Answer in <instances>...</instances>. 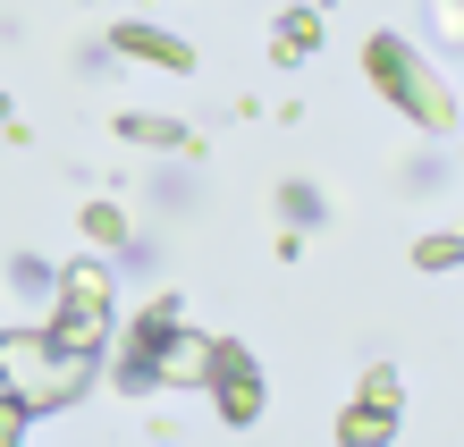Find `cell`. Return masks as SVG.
Segmentation results:
<instances>
[{"instance_id":"cell-1","label":"cell","mask_w":464,"mask_h":447,"mask_svg":"<svg viewBox=\"0 0 464 447\" xmlns=\"http://www.w3.org/2000/svg\"><path fill=\"white\" fill-rule=\"evenodd\" d=\"M93 388V355H68L51 329H0V397L25 413H60Z\"/></svg>"},{"instance_id":"cell-8","label":"cell","mask_w":464,"mask_h":447,"mask_svg":"<svg viewBox=\"0 0 464 447\" xmlns=\"http://www.w3.org/2000/svg\"><path fill=\"white\" fill-rule=\"evenodd\" d=\"M397 439V405H372V397H354L338 413V447H389Z\"/></svg>"},{"instance_id":"cell-7","label":"cell","mask_w":464,"mask_h":447,"mask_svg":"<svg viewBox=\"0 0 464 447\" xmlns=\"http://www.w3.org/2000/svg\"><path fill=\"white\" fill-rule=\"evenodd\" d=\"M111 51H119V60H144V68H169V76H186V68H195V43L160 34V25H119V34H111Z\"/></svg>"},{"instance_id":"cell-16","label":"cell","mask_w":464,"mask_h":447,"mask_svg":"<svg viewBox=\"0 0 464 447\" xmlns=\"http://www.w3.org/2000/svg\"><path fill=\"white\" fill-rule=\"evenodd\" d=\"M0 127H9V135H17V110H9V102H0Z\"/></svg>"},{"instance_id":"cell-13","label":"cell","mask_w":464,"mask_h":447,"mask_svg":"<svg viewBox=\"0 0 464 447\" xmlns=\"http://www.w3.org/2000/svg\"><path fill=\"white\" fill-rule=\"evenodd\" d=\"M25 423H34V413H25L17 397H0V447H17V439H25Z\"/></svg>"},{"instance_id":"cell-9","label":"cell","mask_w":464,"mask_h":447,"mask_svg":"<svg viewBox=\"0 0 464 447\" xmlns=\"http://www.w3.org/2000/svg\"><path fill=\"white\" fill-rule=\"evenodd\" d=\"M119 135H127V144H144V152H195V135H186L178 119H144V110H127Z\"/></svg>"},{"instance_id":"cell-6","label":"cell","mask_w":464,"mask_h":447,"mask_svg":"<svg viewBox=\"0 0 464 447\" xmlns=\"http://www.w3.org/2000/svg\"><path fill=\"white\" fill-rule=\"evenodd\" d=\"M169 321H178V304H152V313L119 338V388H152V355H160V338H169Z\"/></svg>"},{"instance_id":"cell-15","label":"cell","mask_w":464,"mask_h":447,"mask_svg":"<svg viewBox=\"0 0 464 447\" xmlns=\"http://www.w3.org/2000/svg\"><path fill=\"white\" fill-rule=\"evenodd\" d=\"M440 34H448V43H464V0H440Z\"/></svg>"},{"instance_id":"cell-2","label":"cell","mask_w":464,"mask_h":447,"mask_svg":"<svg viewBox=\"0 0 464 447\" xmlns=\"http://www.w3.org/2000/svg\"><path fill=\"white\" fill-rule=\"evenodd\" d=\"M363 68H372V85L389 93L405 119H422L430 135H448V127H456V93L440 85V68H430L405 34H372V43H363Z\"/></svg>"},{"instance_id":"cell-12","label":"cell","mask_w":464,"mask_h":447,"mask_svg":"<svg viewBox=\"0 0 464 447\" xmlns=\"http://www.w3.org/2000/svg\"><path fill=\"white\" fill-rule=\"evenodd\" d=\"M414 262H422V270H456V262H464V237H422Z\"/></svg>"},{"instance_id":"cell-10","label":"cell","mask_w":464,"mask_h":447,"mask_svg":"<svg viewBox=\"0 0 464 447\" xmlns=\"http://www.w3.org/2000/svg\"><path fill=\"white\" fill-rule=\"evenodd\" d=\"M313 43H321V9H287L279 17V60H313Z\"/></svg>"},{"instance_id":"cell-14","label":"cell","mask_w":464,"mask_h":447,"mask_svg":"<svg viewBox=\"0 0 464 447\" xmlns=\"http://www.w3.org/2000/svg\"><path fill=\"white\" fill-rule=\"evenodd\" d=\"M363 397H372V405H405V380H397V372H372Z\"/></svg>"},{"instance_id":"cell-3","label":"cell","mask_w":464,"mask_h":447,"mask_svg":"<svg viewBox=\"0 0 464 447\" xmlns=\"http://www.w3.org/2000/svg\"><path fill=\"white\" fill-rule=\"evenodd\" d=\"M51 338L68 355H102L111 346V270L102 262H76L60 278V321H51Z\"/></svg>"},{"instance_id":"cell-11","label":"cell","mask_w":464,"mask_h":447,"mask_svg":"<svg viewBox=\"0 0 464 447\" xmlns=\"http://www.w3.org/2000/svg\"><path fill=\"white\" fill-rule=\"evenodd\" d=\"M85 237H93V245H127V219H119L111 203H85Z\"/></svg>"},{"instance_id":"cell-4","label":"cell","mask_w":464,"mask_h":447,"mask_svg":"<svg viewBox=\"0 0 464 447\" xmlns=\"http://www.w3.org/2000/svg\"><path fill=\"white\" fill-rule=\"evenodd\" d=\"M203 388H211V405H220V423H254V413H262V372H254V355H245L237 338H220Z\"/></svg>"},{"instance_id":"cell-5","label":"cell","mask_w":464,"mask_h":447,"mask_svg":"<svg viewBox=\"0 0 464 447\" xmlns=\"http://www.w3.org/2000/svg\"><path fill=\"white\" fill-rule=\"evenodd\" d=\"M211 355H220V338L169 321V338H160V355H152V388H203L211 380Z\"/></svg>"}]
</instances>
